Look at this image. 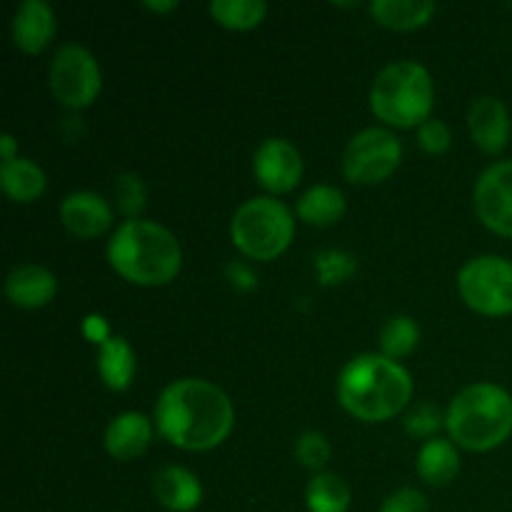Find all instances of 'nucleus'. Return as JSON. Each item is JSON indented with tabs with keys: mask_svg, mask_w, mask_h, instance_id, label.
Masks as SVG:
<instances>
[{
	"mask_svg": "<svg viewBox=\"0 0 512 512\" xmlns=\"http://www.w3.org/2000/svg\"><path fill=\"white\" fill-rule=\"evenodd\" d=\"M0 153H3V163L15 160V138L10 133H5L3 138H0Z\"/></svg>",
	"mask_w": 512,
	"mask_h": 512,
	"instance_id": "nucleus-34",
	"label": "nucleus"
},
{
	"mask_svg": "<svg viewBox=\"0 0 512 512\" xmlns=\"http://www.w3.org/2000/svg\"><path fill=\"white\" fill-rule=\"evenodd\" d=\"M435 100V85L428 68L415 60L390 63L375 75L370 90V105L380 120L398 128L423 125L430 118Z\"/></svg>",
	"mask_w": 512,
	"mask_h": 512,
	"instance_id": "nucleus-5",
	"label": "nucleus"
},
{
	"mask_svg": "<svg viewBox=\"0 0 512 512\" xmlns=\"http://www.w3.org/2000/svg\"><path fill=\"white\" fill-rule=\"evenodd\" d=\"M403 145L390 130L365 128L350 138L343 153V173L350 183L373 185L395 173Z\"/></svg>",
	"mask_w": 512,
	"mask_h": 512,
	"instance_id": "nucleus-8",
	"label": "nucleus"
},
{
	"mask_svg": "<svg viewBox=\"0 0 512 512\" xmlns=\"http://www.w3.org/2000/svg\"><path fill=\"white\" fill-rule=\"evenodd\" d=\"M468 128L475 145H478L483 153H503L512 130L510 113L508 108H505L503 100L493 98V95H480V98L470 105Z\"/></svg>",
	"mask_w": 512,
	"mask_h": 512,
	"instance_id": "nucleus-12",
	"label": "nucleus"
},
{
	"mask_svg": "<svg viewBox=\"0 0 512 512\" xmlns=\"http://www.w3.org/2000/svg\"><path fill=\"white\" fill-rule=\"evenodd\" d=\"M100 68L88 48L68 43L53 55L50 63V88L60 103L70 108H85L100 93Z\"/></svg>",
	"mask_w": 512,
	"mask_h": 512,
	"instance_id": "nucleus-9",
	"label": "nucleus"
},
{
	"mask_svg": "<svg viewBox=\"0 0 512 512\" xmlns=\"http://www.w3.org/2000/svg\"><path fill=\"white\" fill-rule=\"evenodd\" d=\"M253 173L270 193H288L303 175L300 150L283 138L263 140L253 155Z\"/></svg>",
	"mask_w": 512,
	"mask_h": 512,
	"instance_id": "nucleus-11",
	"label": "nucleus"
},
{
	"mask_svg": "<svg viewBox=\"0 0 512 512\" xmlns=\"http://www.w3.org/2000/svg\"><path fill=\"white\" fill-rule=\"evenodd\" d=\"M315 268H318L320 280L325 285H335V283H343L345 278L355 273L358 263L350 253H343V250H325L315 258Z\"/></svg>",
	"mask_w": 512,
	"mask_h": 512,
	"instance_id": "nucleus-26",
	"label": "nucleus"
},
{
	"mask_svg": "<svg viewBox=\"0 0 512 512\" xmlns=\"http://www.w3.org/2000/svg\"><path fill=\"white\" fill-rule=\"evenodd\" d=\"M155 425L178 448L210 450L233 430V403L208 380H175L155 403Z\"/></svg>",
	"mask_w": 512,
	"mask_h": 512,
	"instance_id": "nucleus-1",
	"label": "nucleus"
},
{
	"mask_svg": "<svg viewBox=\"0 0 512 512\" xmlns=\"http://www.w3.org/2000/svg\"><path fill=\"white\" fill-rule=\"evenodd\" d=\"M460 458L450 440H425L418 453V475L430 485H448L458 475Z\"/></svg>",
	"mask_w": 512,
	"mask_h": 512,
	"instance_id": "nucleus-21",
	"label": "nucleus"
},
{
	"mask_svg": "<svg viewBox=\"0 0 512 512\" xmlns=\"http://www.w3.org/2000/svg\"><path fill=\"white\" fill-rule=\"evenodd\" d=\"M380 512H428V500L415 488H400L385 498Z\"/></svg>",
	"mask_w": 512,
	"mask_h": 512,
	"instance_id": "nucleus-31",
	"label": "nucleus"
},
{
	"mask_svg": "<svg viewBox=\"0 0 512 512\" xmlns=\"http://www.w3.org/2000/svg\"><path fill=\"white\" fill-rule=\"evenodd\" d=\"M420 340V328L410 315H395L380 330V353L390 360L405 358L415 350Z\"/></svg>",
	"mask_w": 512,
	"mask_h": 512,
	"instance_id": "nucleus-24",
	"label": "nucleus"
},
{
	"mask_svg": "<svg viewBox=\"0 0 512 512\" xmlns=\"http://www.w3.org/2000/svg\"><path fill=\"white\" fill-rule=\"evenodd\" d=\"M345 213V195L333 185H313L298 200V215L308 225H333Z\"/></svg>",
	"mask_w": 512,
	"mask_h": 512,
	"instance_id": "nucleus-22",
	"label": "nucleus"
},
{
	"mask_svg": "<svg viewBox=\"0 0 512 512\" xmlns=\"http://www.w3.org/2000/svg\"><path fill=\"white\" fill-rule=\"evenodd\" d=\"M410 395V373L383 353L355 355L338 375L340 405L365 423H380L398 415Z\"/></svg>",
	"mask_w": 512,
	"mask_h": 512,
	"instance_id": "nucleus-2",
	"label": "nucleus"
},
{
	"mask_svg": "<svg viewBox=\"0 0 512 512\" xmlns=\"http://www.w3.org/2000/svg\"><path fill=\"white\" fill-rule=\"evenodd\" d=\"M225 273H228V280L233 283V288L240 290V293H245V290H253L255 285H258L253 270L243 263H228L225 265Z\"/></svg>",
	"mask_w": 512,
	"mask_h": 512,
	"instance_id": "nucleus-32",
	"label": "nucleus"
},
{
	"mask_svg": "<svg viewBox=\"0 0 512 512\" xmlns=\"http://www.w3.org/2000/svg\"><path fill=\"white\" fill-rule=\"evenodd\" d=\"M108 260L125 280L165 285L178 275L183 250L168 228L150 220H125L108 243Z\"/></svg>",
	"mask_w": 512,
	"mask_h": 512,
	"instance_id": "nucleus-3",
	"label": "nucleus"
},
{
	"mask_svg": "<svg viewBox=\"0 0 512 512\" xmlns=\"http://www.w3.org/2000/svg\"><path fill=\"white\" fill-rule=\"evenodd\" d=\"M115 200H118V208L130 220H135V215L145 208V183L140 180V175H118V180H115Z\"/></svg>",
	"mask_w": 512,
	"mask_h": 512,
	"instance_id": "nucleus-27",
	"label": "nucleus"
},
{
	"mask_svg": "<svg viewBox=\"0 0 512 512\" xmlns=\"http://www.w3.org/2000/svg\"><path fill=\"white\" fill-rule=\"evenodd\" d=\"M210 13L225 28L248 30L265 18L268 5L263 0H213Z\"/></svg>",
	"mask_w": 512,
	"mask_h": 512,
	"instance_id": "nucleus-25",
	"label": "nucleus"
},
{
	"mask_svg": "<svg viewBox=\"0 0 512 512\" xmlns=\"http://www.w3.org/2000/svg\"><path fill=\"white\" fill-rule=\"evenodd\" d=\"M55 35V13L45 0H23L13 15V40L25 53H40Z\"/></svg>",
	"mask_w": 512,
	"mask_h": 512,
	"instance_id": "nucleus-15",
	"label": "nucleus"
},
{
	"mask_svg": "<svg viewBox=\"0 0 512 512\" xmlns=\"http://www.w3.org/2000/svg\"><path fill=\"white\" fill-rule=\"evenodd\" d=\"M370 13L380 25L395 30H413L433 18L435 3L433 0H373Z\"/></svg>",
	"mask_w": 512,
	"mask_h": 512,
	"instance_id": "nucleus-20",
	"label": "nucleus"
},
{
	"mask_svg": "<svg viewBox=\"0 0 512 512\" xmlns=\"http://www.w3.org/2000/svg\"><path fill=\"white\" fill-rule=\"evenodd\" d=\"M305 503L310 512H348L350 488L340 475L320 470L305 490Z\"/></svg>",
	"mask_w": 512,
	"mask_h": 512,
	"instance_id": "nucleus-23",
	"label": "nucleus"
},
{
	"mask_svg": "<svg viewBox=\"0 0 512 512\" xmlns=\"http://www.w3.org/2000/svg\"><path fill=\"white\" fill-rule=\"evenodd\" d=\"M58 293V278L40 265H18L5 278V295L20 308H43Z\"/></svg>",
	"mask_w": 512,
	"mask_h": 512,
	"instance_id": "nucleus-14",
	"label": "nucleus"
},
{
	"mask_svg": "<svg viewBox=\"0 0 512 512\" xmlns=\"http://www.w3.org/2000/svg\"><path fill=\"white\" fill-rule=\"evenodd\" d=\"M443 423H445L443 413H440L433 403L415 405V408L410 410L403 420L405 430H408L413 438H430V440H433V435L438 433L440 425Z\"/></svg>",
	"mask_w": 512,
	"mask_h": 512,
	"instance_id": "nucleus-28",
	"label": "nucleus"
},
{
	"mask_svg": "<svg viewBox=\"0 0 512 512\" xmlns=\"http://www.w3.org/2000/svg\"><path fill=\"white\" fill-rule=\"evenodd\" d=\"M450 438L468 450H493L512 433V395L495 383L460 390L445 413Z\"/></svg>",
	"mask_w": 512,
	"mask_h": 512,
	"instance_id": "nucleus-4",
	"label": "nucleus"
},
{
	"mask_svg": "<svg viewBox=\"0 0 512 512\" xmlns=\"http://www.w3.org/2000/svg\"><path fill=\"white\" fill-rule=\"evenodd\" d=\"M98 370L108 388L128 390L135 375V353L128 340L110 335L98 350Z\"/></svg>",
	"mask_w": 512,
	"mask_h": 512,
	"instance_id": "nucleus-18",
	"label": "nucleus"
},
{
	"mask_svg": "<svg viewBox=\"0 0 512 512\" xmlns=\"http://www.w3.org/2000/svg\"><path fill=\"white\" fill-rule=\"evenodd\" d=\"M458 290L465 303L483 315L512 313V263L500 255H478L458 273Z\"/></svg>",
	"mask_w": 512,
	"mask_h": 512,
	"instance_id": "nucleus-7",
	"label": "nucleus"
},
{
	"mask_svg": "<svg viewBox=\"0 0 512 512\" xmlns=\"http://www.w3.org/2000/svg\"><path fill=\"white\" fill-rule=\"evenodd\" d=\"M83 333L85 338L93 340V343L103 345L105 340L110 338V328L108 323H105L103 315H88V318L83 320Z\"/></svg>",
	"mask_w": 512,
	"mask_h": 512,
	"instance_id": "nucleus-33",
	"label": "nucleus"
},
{
	"mask_svg": "<svg viewBox=\"0 0 512 512\" xmlns=\"http://www.w3.org/2000/svg\"><path fill=\"white\" fill-rule=\"evenodd\" d=\"M153 428L143 413H123L105 428V450L118 460H133L150 445Z\"/></svg>",
	"mask_w": 512,
	"mask_h": 512,
	"instance_id": "nucleus-17",
	"label": "nucleus"
},
{
	"mask_svg": "<svg viewBox=\"0 0 512 512\" xmlns=\"http://www.w3.org/2000/svg\"><path fill=\"white\" fill-rule=\"evenodd\" d=\"M478 218L493 233L512 238V160H500L483 170L473 190Z\"/></svg>",
	"mask_w": 512,
	"mask_h": 512,
	"instance_id": "nucleus-10",
	"label": "nucleus"
},
{
	"mask_svg": "<svg viewBox=\"0 0 512 512\" xmlns=\"http://www.w3.org/2000/svg\"><path fill=\"white\" fill-rule=\"evenodd\" d=\"M143 5L150 10H158V13H165V10H173L178 3H175V0H160V3L158 0H145Z\"/></svg>",
	"mask_w": 512,
	"mask_h": 512,
	"instance_id": "nucleus-35",
	"label": "nucleus"
},
{
	"mask_svg": "<svg viewBox=\"0 0 512 512\" xmlns=\"http://www.w3.org/2000/svg\"><path fill=\"white\" fill-rule=\"evenodd\" d=\"M153 495L165 510L170 512H190L203 500V485L198 475L190 473L180 465H168L160 470L153 480Z\"/></svg>",
	"mask_w": 512,
	"mask_h": 512,
	"instance_id": "nucleus-16",
	"label": "nucleus"
},
{
	"mask_svg": "<svg viewBox=\"0 0 512 512\" xmlns=\"http://www.w3.org/2000/svg\"><path fill=\"white\" fill-rule=\"evenodd\" d=\"M295 458H298L300 465H305V468L320 470L330 460V443L325 440V435L308 430V433L300 435L298 443H295Z\"/></svg>",
	"mask_w": 512,
	"mask_h": 512,
	"instance_id": "nucleus-29",
	"label": "nucleus"
},
{
	"mask_svg": "<svg viewBox=\"0 0 512 512\" xmlns=\"http://www.w3.org/2000/svg\"><path fill=\"white\" fill-rule=\"evenodd\" d=\"M450 140H453V135H450V128L440 118H428L418 128L420 148L428 150V153H433V155L445 153V150L450 148Z\"/></svg>",
	"mask_w": 512,
	"mask_h": 512,
	"instance_id": "nucleus-30",
	"label": "nucleus"
},
{
	"mask_svg": "<svg viewBox=\"0 0 512 512\" xmlns=\"http://www.w3.org/2000/svg\"><path fill=\"white\" fill-rule=\"evenodd\" d=\"M0 185L5 195L18 203H30L45 190V173L28 158H15L0 165Z\"/></svg>",
	"mask_w": 512,
	"mask_h": 512,
	"instance_id": "nucleus-19",
	"label": "nucleus"
},
{
	"mask_svg": "<svg viewBox=\"0 0 512 512\" xmlns=\"http://www.w3.org/2000/svg\"><path fill=\"white\" fill-rule=\"evenodd\" d=\"M295 220L280 200L260 195L250 198L235 210L230 235L240 253L255 260H273L290 245Z\"/></svg>",
	"mask_w": 512,
	"mask_h": 512,
	"instance_id": "nucleus-6",
	"label": "nucleus"
},
{
	"mask_svg": "<svg viewBox=\"0 0 512 512\" xmlns=\"http://www.w3.org/2000/svg\"><path fill=\"white\" fill-rule=\"evenodd\" d=\"M60 220L78 238H95L113 223V210L93 190H75L60 203Z\"/></svg>",
	"mask_w": 512,
	"mask_h": 512,
	"instance_id": "nucleus-13",
	"label": "nucleus"
}]
</instances>
